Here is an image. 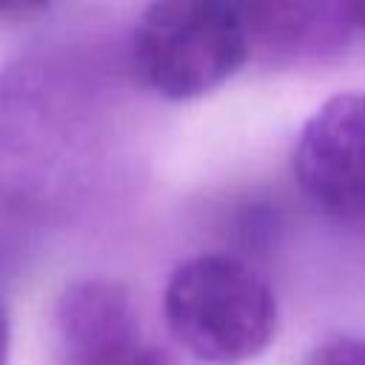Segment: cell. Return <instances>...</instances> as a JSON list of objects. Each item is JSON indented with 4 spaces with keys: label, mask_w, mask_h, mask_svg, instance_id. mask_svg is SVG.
<instances>
[{
    "label": "cell",
    "mask_w": 365,
    "mask_h": 365,
    "mask_svg": "<svg viewBox=\"0 0 365 365\" xmlns=\"http://www.w3.org/2000/svg\"><path fill=\"white\" fill-rule=\"evenodd\" d=\"M248 40L225 0H151L131 34V66L165 100H194L240 71Z\"/></svg>",
    "instance_id": "obj_2"
},
{
    "label": "cell",
    "mask_w": 365,
    "mask_h": 365,
    "mask_svg": "<svg viewBox=\"0 0 365 365\" xmlns=\"http://www.w3.org/2000/svg\"><path fill=\"white\" fill-rule=\"evenodd\" d=\"M348 29H356L365 34V0H339Z\"/></svg>",
    "instance_id": "obj_8"
},
{
    "label": "cell",
    "mask_w": 365,
    "mask_h": 365,
    "mask_svg": "<svg viewBox=\"0 0 365 365\" xmlns=\"http://www.w3.org/2000/svg\"><path fill=\"white\" fill-rule=\"evenodd\" d=\"M48 6H51V0H0V17L3 20H23V17L40 14Z\"/></svg>",
    "instance_id": "obj_7"
},
{
    "label": "cell",
    "mask_w": 365,
    "mask_h": 365,
    "mask_svg": "<svg viewBox=\"0 0 365 365\" xmlns=\"http://www.w3.org/2000/svg\"><path fill=\"white\" fill-rule=\"evenodd\" d=\"M171 336L205 365H242L277 336V297L242 259L197 254L180 262L163 294Z\"/></svg>",
    "instance_id": "obj_1"
},
{
    "label": "cell",
    "mask_w": 365,
    "mask_h": 365,
    "mask_svg": "<svg viewBox=\"0 0 365 365\" xmlns=\"http://www.w3.org/2000/svg\"><path fill=\"white\" fill-rule=\"evenodd\" d=\"M294 177L305 197L331 217H365V94L325 100L294 145Z\"/></svg>",
    "instance_id": "obj_3"
},
{
    "label": "cell",
    "mask_w": 365,
    "mask_h": 365,
    "mask_svg": "<svg viewBox=\"0 0 365 365\" xmlns=\"http://www.w3.org/2000/svg\"><path fill=\"white\" fill-rule=\"evenodd\" d=\"M305 365H365V339L351 334L331 336L311 351Z\"/></svg>",
    "instance_id": "obj_6"
},
{
    "label": "cell",
    "mask_w": 365,
    "mask_h": 365,
    "mask_svg": "<svg viewBox=\"0 0 365 365\" xmlns=\"http://www.w3.org/2000/svg\"><path fill=\"white\" fill-rule=\"evenodd\" d=\"M248 40L251 57L297 60L334 46L345 23L339 0H225Z\"/></svg>",
    "instance_id": "obj_5"
},
{
    "label": "cell",
    "mask_w": 365,
    "mask_h": 365,
    "mask_svg": "<svg viewBox=\"0 0 365 365\" xmlns=\"http://www.w3.org/2000/svg\"><path fill=\"white\" fill-rule=\"evenodd\" d=\"M6 356H9V317L0 305V365H6Z\"/></svg>",
    "instance_id": "obj_9"
},
{
    "label": "cell",
    "mask_w": 365,
    "mask_h": 365,
    "mask_svg": "<svg viewBox=\"0 0 365 365\" xmlns=\"http://www.w3.org/2000/svg\"><path fill=\"white\" fill-rule=\"evenodd\" d=\"M57 339L63 365H177L143 339L128 288L111 279H80L60 294Z\"/></svg>",
    "instance_id": "obj_4"
}]
</instances>
